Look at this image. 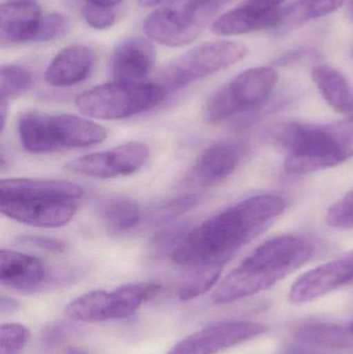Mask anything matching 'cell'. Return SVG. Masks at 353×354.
I'll list each match as a JSON object with an SVG mask.
<instances>
[{
	"label": "cell",
	"instance_id": "9c48e42d",
	"mask_svg": "<svg viewBox=\"0 0 353 354\" xmlns=\"http://www.w3.org/2000/svg\"><path fill=\"white\" fill-rule=\"evenodd\" d=\"M265 330V326L257 322H218L182 339L167 354H218L256 338Z\"/></svg>",
	"mask_w": 353,
	"mask_h": 354
},
{
	"label": "cell",
	"instance_id": "5bb4252c",
	"mask_svg": "<svg viewBox=\"0 0 353 354\" xmlns=\"http://www.w3.org/2000/svg\"><path fill=\"white\" fill-rule=\"evenodd\" d=\"M143 30L147 39L167 47L190 45L200 35L202 28L193 23L182 10L175 8H161L145 18Z\"/></svg>",
	"mask_w": 353,
	"mask_h": 354
},
{
	"label": "cell",
	"instance_id": "277c9868",
	"mask_svg": "<svg viewBox=\"0 0 353 354\" xmlns=\"http://www.w3.org/2000/svg\"><path fill=\"white\" fill-rule=\"evenodd\" d=\"M168 91L155 83H106L81 93L76 105L81 113L104 120H124L153 109Z\"/></svg>",
	"mask_w": 353,
	"mask_h": 354
},
{
	"label": "cell",
	"instance_id": "7bdbcfd3",
	"mask_svg": "<svg viewBox=\"0 0 353 354\" xmlns=\"http://www.w3.org/2000/svg\"><path fill=\"white\" fill-rule=\"evenodd\" d=\"M350 18H352V20L353 21V0H350Z\"/></svg>",
	"mask_w": 353,
	"mask_h": 354
},
{
	"label": "cell",
	"instance_id": "1f68e13d",
	"mask_svg": "<svg viewBox=\"0 0 353 354\" xmlns=\"http://www.w3.org/2000/svg\"><path fill=\"white\" fill-rule=\"evenodd\" d=\"M85 22L95 30H105L113 26L116 15L112 8L87 3L81 10Z\"/></svg>",
	"mask_w": 353,
	"mask_h": 354
},
{
	"label": "cell",
	"instance_id": "9a60e30c",
	"mask_svg": "<svg viewBox=\"0 0 353 354\" xmlns=\"http://www.w3.org/2000/svg\"><path fill=\"white\" fill-rule=\"evenodd\" d=\"M43 14L37 2H2L0 8V43L12 47L35 41Z\"/></svg>",
	"mask_w": 353,
	"mask_h": 354
},
{
	"label": "cell",
	"instance_id": "d4e9b609",
	"mask_svg": "<svg viewBox=\"0 0 353 354\" xmlns=\"http://www.w3.org/2000/svg\"><path fill=\"white\" fill-rule=\"evenodd\" d=\"M222 268L218 266H197L187 268L178 289V295L182 301H190L207 293L215 286L221 276Z\"/></svg>",
	"mask_w": 353,
	"mask_h": 354
},
{
	"label": "cell",
	"instance_id": "e0dca14e",
	"mask_svg": "<svg viewBox=\"0 0 353 354\" xmlns=\"http://www.w3.org/2000/svg\"><path fill=\"white\" fill-rule=\"evenodd\" d=\"M95 55L85 45H70L60 50L45 72V81L54 87H68L83 82L90 76Z\"/></svg>",
	"mask_w": 353,
	"mask_h": 354
},
{
	"label": "cell",
	"instance_id": "3957f363",
	"mask_svg": "<svg viewBox=\"0 0 353 354\" xmlns=\"http://www.w3.org/2000/svg\"><path fill=\"white\" fill-rule=\"evenodd\" d=\"M271 137L287 151L284 170L292 176L329 169L353 158V116L323 126L284 122Z\"/></svg>",
	"mask_w": 353,
	"mask_h": 354
},
{
	"label": "cell",
	"instance_id": "836d02e7",
	"mask_svg": "<svg viewBox=\"0 0 353 354\" xmlns=\"http://www.w3.org/2000/svg\"><path fill=\"white\" fill-rule=\"evenodd\" d=\"M21 243H26L32 247L50 252V253H64L66 249L64 241L52 237L41 236V235H22L18 237Z\"/></svg>",
	"mask_w": 353,
	"mask_h": 354
},
{
	"label": "cell",
	"instance_id": "ac0fdd59",
	"mask_svg": "<svg viewBox=\"0 0 353 354\" xmlns=\"http://www.w3.org/2000/svg\"><path fill=\"white\" fill-rule=\"evenodd\" d=\"M82 187L70 181L48 178H10L0 181V199H66L82 197Z\"/></svg>",
	"mask_w": 353,
	"mask_h": 354
},
{
	"label": "cell",
	"instance_id": "6da1fadb",
	"mask_svg": "<svg viewBox=\"0 0 353 354\" xmlns=\"http://www.w3.org/2000/svg\"><path fill=\"white\" fill-rule=\"evenodd\" d=\"M285 207V200L278 195L247 198L189 231L171 259L184 268H223L245 245L281 216Z\"/></svg>",
	"mask_w": 353,
	"mask_h": 354
},
{
	"label": "cell",
	"instance_id": "b9f144b4",
	"mask_svg": "<svg viewBox=\"0 0 353 354\" xmlns=\"http://www.w3.org/2000/svg\"><path fill=\"white\" fill-rule=\"evenodd\" d=\"M6 1H16V2H37V0H6Z\"/></svg>",
	"mask_w": 353,
	"mask_h": 354
},
{
	"label": "cell",
	"instance_id": "4fadbf2b",
	"mask_svg": "<svg viewBox=\"0 0 353 354\" xmlns=\"http://www.w3.org/2000/svg\"><path fill=\"white\" fill-rule=\"evenodd\" d=\"M155 60V47L149 39L126 37L113 50L110 58V74L115 82L143 83L151 73Z\"/></svg>",
	"mask_w": 353,
	"mask_h": 354
},
{
	"label": "cell",
	"instance_id": "74e56055",
	"mask_svg": "<svg viewBox=\"0 0 353 354\" xmlns=\"http://www.w3.org/2000/svg\"><path fill=\"white\" fill-rule=\"evenodd\" d=\"M87 3L97 4V6H107V8H113V6L120 4L122 0H84Z\"/></svg>",
	"mask_w": 353,
	"mask_h": 354
},
{
	"label": "cell",
	"instance_id": "2e32d148",
	"mask_svg": "<svg viewBox=\"0 0 353 354\" xmlns=\"http://www.w3.org/2000/svg\"><path fill=\"white\" fill-rule=\"evenodd\" d=\"M281 17L282 8H263L244 2L219 17L211 25V31L221 37H232L276 29Z\"/></svg>",
	"mask_w": 353,
	"mask_h": 354
},
{
	"label": "cell",
	"instance_id": "44dd1931",
	"mask_svg": "<svg viewBox=\"0 0 353 354\" xmlns=\"http://www.w3.org/2000/svg\"><path fill=\"white\" fill-rule=\"evenodd\" d=\"M312 79L323 99L335 111L353 116V86L341 72L321 64L313 68Z\"/></svg>",
	"mask_w": 353,
	"mask_h": 354
},
{
	"label": "cell",
	"instance_id": "484cf974",
	"mask_svg": "<svg viewBox=\"0 0 353 354\" xmlns=\"http://www.w3.org/2000/svg\"><path fill=\"white\" fill-rule=\"evenodd\" d=\"M33 85L31 73L21 66H3L0 71V97L8 100L22 95Z\"/></svg>",
	"mask_w": 353,
	"mask_h": 354
},
{
	"label": "cell",
	"instance_id": "e575fe53",
	"mask_svg": "<svg viewBox=\"0 0 353 354\" xmlns=\"http://www.w3.org/2000/svg\"><path fill=\"white\" fill-rule=\"evenodd\" d=\"M73 328L70 324H54L44 330L41 334V342L49 348L58 346L66 341Z\"/></svg>",
	"mask_w": 353,
	"mask_h": 354
},
{
	"label": "cell",
	"instance_id": "4dcf8cb0",
	"mask_svg": "<svg viewBox=\"0 0 353 354\" xmlns=\"http://www.w3.org/2000/svg\"><path fill=\"white\" fill-rule=\"evenodd\" d=\"M325 223L333 228H353V189L330 208Z\"/></svg>",
	"mask_w": 353,
	"mask_h": 354
},
{
	"label": "cell",
	"instance_id": "f1b7e54d",
	"mask_svg": "<svg viewBox=\"0 0 353 354\" xmlns=\"http://www.w3.org/2000/svg\"><path fill=\"white\" fill-rule=\"evenodd\" d=\"M29 337V330L22 324H2L0 328V354H20L28 343Z\"/></svg>",
	"mask_w": 353,
	"mask_h": 354
},
{
	"label": "cell",
	"instance_id": "7a4b0ae2",
	"mask_svg": "<svg viewBox=\"0 0 353 354\" xmlns=\"http://www.w3.org/2000/svg\"><path fill=\"white\" fill-rule=\"evenodd\" d=\"M314 254L308 239L280 235L257 247L213 291L215 304H227L271 288L306 264Z\"/></svg>",
	"mask_w": 353,
	"mask_h": 354
},
{
	"label": "cell",
	"instance_id": "ee69618b",
	"mask_svg": "<svg viewBox=\"0 0 353 354\" xmlns=\"http://www.w3.org/2000/svg\"><path fill=\"white\" fill-rule=\"evenodd\" d=\"M350 330H352L353 332V320H352V324H350Z\"/></svg>",
	"mask_w": 353,
	"mask_h": 354
},
{
	"label": "cell",
	"instance_id": "8fae6325",
	"mask_svg": "<svg viewBox=\"0 0 353 354\" xmlns=\"http://www.w3.org/2000/svg\"><path fill=\"white\" fill-rule=\"evenodd\" d=\"M353 284V252L303 274L290 288L292 304L310 303L341 287Z\"/></svg>",
	"mask_w": 353,
	"mask_h": 354
},
{
	"label": "cell",
	"instance_id": "30bf717a",
	"mask_svg": "<svg viewBox=\"0 0 353 354\" xmlns=\"http://www.w3.org/2000/svg\"><path fill=\"white\" fill-rule=\"evenodd\" d=\"M107 131L85 118L70 114L44 113L43 141L46 153L61 149H83L103 142Z\"/></svg>",
	"mask_w": 353,
	"mask_h": 354
},
{
	"label": "cell",
	"instance_id": "83f0119b",
	"mask_svg": "<svg viewBox=\"0 0 353 354\" xmlns=\"http://www.w3.org/2000/svg\"><path fill=\"white\" fill-rule=\"evenodd\" d=\"M199 200V196L186 195L165 202L153 210L149 216V222L155 226L168 224L195 207Z\"/></svg>",
	"mask_w": 353,
	"mask_h": 354
},
{
	"label": "cell",
	"instance_id": "ffe728a7",
	"mask_svg": "<svg viewBox=\"0 0 353 354\" xmlns=\"http://www.w3.org/2000/svg\"><path fill=\"white\" fill-rule=\"evenodd\" d=\"M242 157V147L233 141H221L211 145L200 156L194 174L200 183L215 185L236 171Z\"/></svg>",
	"mask_w": 353,
	"mask_h": 354
},
{
	"label": "cell",
	"instance_id": "cb8c5ba5",
	"mask_svg": "<svg viewBox=\"0 0 353 354\" xmlns=\"http://www.w3.org/2000/svg\"><path fill=\"white\" fill-rule=\"evenodd\" d=\"M97 212L104 224L115 233L126 232L141 221L138 204L128 198H108L99 204Z\"/></svg>",
	"mask_w": 353,
	"mask_h": 354
},
{
	"label": "cell",
	"instance_id": "8d00e7d4",
	"mask_svg": "<svg viewBox=\"0 0 353 354\" xmlns=\"http://www.w3.org/2000/svg\"><path fill=\"white\" fill-rule=\"evenodd\" d=\"M284 0H246V3L263 8H278Z\"/></svg>",
	"mask_w": 353,
	"mask_h": 354
},
{
	"label": "cell",
	"instance_id": "d6a6232c",
	"mask_svg": "<svg viewBox=\"0 0 353 354\" xmlns=\"http://www.w3.org/2000/svg\"><path fill=\"white\" fill-rule=\"evenodd\" d=\"M188 233V228L184 226H175L162 231L153 239V249L159 253H168L171 256Z\"/></svg>",
	"mask_w": 353,
	"mask_h": 354
},
{
	"label": "cell",
	"instance_id": "7402d4cb",
	"mask_svg": "<svg viewBox=\"0 0 353 354\" xmlns=\"http://www.w3.org/2000/svg\"><path fill=\"white\" fill-rule=\"evenodd\" d=\"M344 2L345 0H296L282 10L281 21L276 30L280 35H285L306 23L336 12Z\"/></svg>",
	"mask_w": 353,
	"mask_h": 354
},
{
	"label": "cell",
	"instance_id": "d6986e66",
	"mask_svg": "<svg viewBox=\"0 0 353 354\" xmlns=\"http://www.w3.org/2000/svg\"><path fill=\"white\" fill-rule=\"evenodd\" d=\"M46 278L47 268L37 258L12 250L0 251V281L3 286L33 290L41 286Z\"/></svg>",
	"mask_w": 353,
	"mask_h": 354
},
{
	"label": "cell",
	"instance_id": "52a82bcc",
	"mask_svg": "<svg viewBox=\"0 0 353 354\" xmlns=\"http://www.w3.org/2000/svg\"><path fill=\"white\" fill-rule=\"evenodd\" d=\"M161 289V285L153 283H133L109 292L91 291L70 301L66 307V314L76 322L122 319L132 315L143 303L159 295Z\"/></svg>",
	"mask_w": 353,
	"mask_h": 354
},
{
	"label": "cell",
	"instance_id": "4316f807",
	"mask_svg": "<svg viewBox=\"0 0 353 354\" xmlns=\"http://www.w3.org/2000/svg\"><path fill=\"white\" fill-rule=\"evenodd\" d=\"M182 10L193 23L203 28L232 0H178Z\"/></svg>",
	"mask_w": 353,
	"mask_h": 354
},
{
	"label": "cell",
	"instance_id": "8992f818",
	"mask_svg": "<svg viewBox=\"0 0 353 354\" xmlns=\"http://www.w3.org/2000/svg\"><path fill=\"white\" fill-rule=\"evenodd\" d=\"M277 81V72L269 66L244 71L209 99L205 118L211 122H220L260 107L269 100Z\"/></svg>",
	"mask_w": 353,
	"mask_h": 354
},
{
	"label": "cell",
	"instance_id": "f546056e",
	"mask_svg": "<svg viewBox=\"0 0 353 354\" xmlns=\"http://www.w3.org/2000/svg\"><path fill=\"white\" fill-rule=\"evenodd\" d=\"M70 30V22L64 15L53 12L43 16L35 41L47 43L66 37Z\"/></svg>",
	"mask_w": 353,
	"mask_h": 354
},
{
	"label": "cell",
	"instance_id": "d590c367",
	"mask_svg": "<svg viewBox=\"0 0 353 354\" xmlns=\"http://www.w3.org/2000/svg\"><path fill=\"white\" fill-rule=\"evenodd\" d=\"M18 301L15 299H10V297H2L0 301V311L1 314H10L12 312L18 310Z\"/></svg>",
	"mask_w": 353,
	"mask_h": 354
},
{
	"label": "cell",
	"instance_id": "603a6c76",
	"mask_svg": "<svg viewBox=\"0 0 353 354\" xmlns=\"http://www.w3.org/2000/svg\"><path fill=\"white\" fill-rule=\"evenodd\" d=\"M296 336L309 345L337 351H353V332L333 324L313 322L300 326Z\"/></svg>",
	"mask_w": 353,
	"mask_h": 354
},
{
	"label": "cell",
	"instance_id": "ba28073f",
	"mask_svg": "<svg viewBox=\"0 0 353 354\" xmlns=\"http://www.w3.org/2000/svg\"><path fill=\"white\" fill-rule=\"evenodd\" d=\"M149 149L141 142L118 145L109 151L82 156L66 165L68 171L93 178L131 176L146 164Z\"/></svg>",
	"mask_w": 353,
	"mask_h": 354
},
{
	"label": "cell",
	"instance_id": "7c38bea8",
	"mask_svg": "<svg viewBox=\"0 0 353 354\" xmlns=\"http://www.w3.org/2000/svg\"><path fill=\"white\" fill-rule=\"evenodd\" d=\"M3 216L41 228H58L74 218L77 205L66 199H0Z\"/></svg>",
	"mask_w": 353,
	"mask_h": 354
},
{
	"label": "cell",
	"instance_id": "f35d334b",
	"mask_svg": "<svg viewBox=\"0 0 353 354\" xmlns=\"http://www.w3.org/2000/svg\"><path fill=\"white\" fill-rule=\"evenodd\" d=\"M8 101L6 100H0V116H1V130L3 131L4 126H6V114L8 110Z\"/></svg>",
	"mask_w": 353,
	"mask_h": 354
},
{
	"label": "cell",
	"instance_id": "ab89813d",
	"mask_svg": "<svg viewBox=\"0 0 353 354\" xmlns=\"http://www.w3.org/2000/svg\"><path fill=\"white\" fill-rule=\"evenodd\" d=\"M164 0H138L139 6H143V8H153V6H158Z\"/></svg>",
	"mask_w": 353,
	"mask_h": 354
},
{
	"label": "cell",
	"instance_id": "60d3db41",
	"mask_svg": "<svg viewBox=\"0 0 353 354\" xmlns=\"http://www.w3.org/2000/svg\"><path fill=\"white\" fill-rule=\"evenodd\" d=\"M66 354H88L83 349L78 348V347H68L66 349Z\"/></svg>",
	"mask_w": 353,
	"mask_h": 354
},
{
	"label": "cell",
	"instance_id": "5b68a950",
	"mask_svg": "<svg viewBox=\"0 0 353 354\" xmlns=\"http://www.w3.org/2000/svg\"><path fill=\"white\" fill-rule=\"evenodd\" d=\"M246 55V46L238 41L200 44L168 62L160 72L158 84L167 91H178L234 66Z\"/></svg>",
	"mask_w": 353,
	"mask_h": 354
}]
</instances>
